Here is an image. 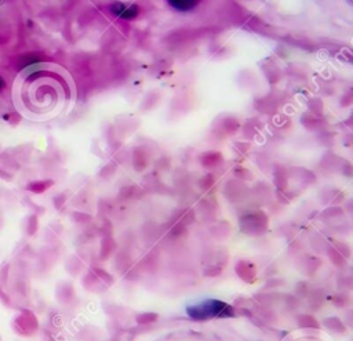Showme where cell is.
I'll list each match as a JSON object with an SVG mask.
<instances>
[{
    "instance_id": "6da1fadb",
    "label": "cell",
    "mask_w": 353,
    "mask_h": 341,
    "mask_svg": "<svg viewBox=\"0 0 353 341\" xmlns=\"http://www.w3.org/2000/svg\"><path fill=\"white\" fill-rule=\"evenodd\" d=\"M188 315L194 319H208L216 316H229L232 315L230 308L218 300H207L199 304H193L186 309Z\"/></svg>"
},
{
    "instance_id": "7a4b0ae2",
    "label": "cell",
    "mask_w": 353,
    "mask_h": 341,
    "mask_svg": "<svg viewBox=\"0 0 353 341\" xmlns=\"http://www.w3.org/2000/svg\"><path fill=\"white\" fill-rule=\"evenodd\" d=\"M170 4L178 10H190L197 4V1H179L178 0V1H170Z\"/></svg>"
},
{
    "instance_id": "3957f363",
    "label": "cell",
    "mask_w": 353,
    "mask_h": 341,
    "mask_svg": "<svg viewBox=\"0 0 353 341\" xmlns=\"http://www.w3.org/2000/svg\"><path fill=\"white\" fill-rule=\"evenodd\" d=\"M120 15H121V17H124V18H131V17H135V15H137V7H131V8L125 10V11H123Z\"/></svg>"
},
{
    "instance_id": "277c9868",
    "label": "cell",
    "mask_w": 353,
    "mask_h": 341,
    "mask_svg": "<svg viewBox=\"0 0 353 341\" xmlns=\"http://www.w3.org/2000/svg\"><path fill=\"white\" fill-rule=\"evenodd\" d=\"M6 86V83H4V80H3V77H0V90Z\"/></svg>"
}]
</instances>
